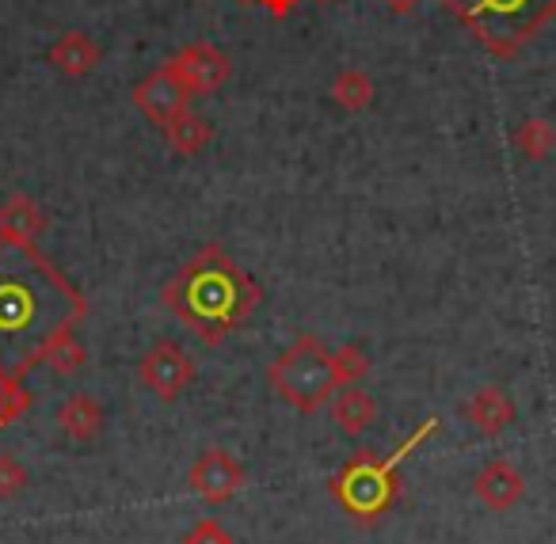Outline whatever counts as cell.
I'll use <instances>...</instances> for the list:
<instances>
[{
    "label": "cell",
    "instance_id": "277c9868",
    "mask_svg": "<svg viewBox=\"0 0 556 544\" xmlns=\"http://www.w3.org/2000/svg\"><path fill=\"white\" fill-rule=\"evenodd\" d=\"M439 427H442L439 419H424L416 427V434H408L393 453H386L381 460L374 457V453H358V457H351L348 465L332 476V498L355 521L374 526L381 514L393 510L396 495H401V480H396V472H401L404 457H408L424 438L439 434Z\"/></svg>",
    "mask_w": 556,
    "mask_h": 544
},
{
    "label": "cell",
    "instance_id": "ac0fdd59",
    "mask_svg": "<svg viewBox=\"0 0 556 544\" xmlns=\"http://www.w3.org/2000/svg\"><path fill=\"white\" fill-rule=\"evenodd\" d=\"M374 80L366 77L363 69H343V73H336V80H332V100L340 103L343 111H351V115H358V111H366L374 103Z\"/></svg>",
    "mask_w": 556,
    "mask_h": 544
},
{
    "label": "cell",
    "instance_id": "cb8c5ba5",
    "mask_svg": "<svg viewBox=\"0 0 556 544\" xmlns=\"http://www.w3.org/2000/svg\"><path fill=\"white\" fill-rule=\"evenodd\" d=\"M255 4H260L270 20H287V16H294V9L302 0H255Z\"/></svg>",
    "mask_w": 556,
    "mask_h": 544
},
{
    "label": "cell",
    "instance_id": "7402d4cb",
    "mask_svg": "<svg viewBox=\"0 0 556 544\" xmlns=\"http://www.w3.org/2000/svg\"><path fill=\"white\" fill-rule=\"evenodd\" d=\"M31 404V392L24 389V381H12V377H0V430L16 422L20 415Z\"/></svg>",
    "mask_w": 556,
    "mask_h": 544
},
{
    "label": "cell",
    "instance_id": "603a6c76",
    "mask_svg": "<svg viewBox=\"0 0 556 544\" xmlns=\"http://www.w3.org/2000/svg\"><path fill=\"white\" fill-rule=\"evenodd\" d=\"M179 544H237V536H232L217 518H202V521H194V526L187 529Z\"/></svg>",
    "mask_w": 556,
    "mask_h": 544
},
{
    "label": "cell",
    "instance_id": "d6986e66",
    "mask_svg": "<svg viewBox=\"0 0 556 544\" xmlns=\"http://www.w3.org/2000/svg\"><path fill=\"white\" fill-rule=\"evenodd\" d=\"M515 149L526 156V161H545L556 149V130L545 123V118H526L515 130Z\"/></svg>",
    "mask_w": 556,
    "mask_h": 544
},
{
    "label": "cell",
    "instance_id": "4fadbf2b",
    "mask_svg": "<svg viewBox=\"0 0 556 544\" xmlns=\"http://www.w3.org/2000/svg\"><path fill=\"white\" fill-rule=\"evenodd\" d=\"M328 415H332V422L348 438H363L374 427V419H378V400L366 389H358V384H348V389H340L332 396Z\"/></svg>",
    "mask_w": 556,
    "mask_h": 544
},
{
    "label": "cell",
    "instance_id": "ffe728a7",
    "mask_svg": "<svg viewBox=\"0 0 556 544\" xmlns=\"http://www.w3.org/2000/svg\"><path fill=\"white\" fill-rule=\"evenodd\" d=\"M27 483H31V472H27L24 460L12 457V453H0V503L20 498L27 491Z\"/></svg>",
    "mask_w": 556,
    "mask_h": 544
},
{
    "label": "cell",
    "instance_id": "9a60e30c",
    "mask_svg": "<svg viewBox=\"0 0 556 544\" xmlns=\"http://www.w3.org/2000/svg\"><path fill=\"white\" fill-rule=\"evenodd\" d=\"M47 214L35 199L27 194H12L4 206H0V237L16 240V244H35V240L47 232Z\"/></svg>",
    "mask_w": 556,
    "mask_h": 544
},
{
    "label": "cell",
    "instance_id": "7c38bea8",
    "mask_svg": "<svg viewBox=\"0 0 556 544\" xmlns=\"http://www.w3.org/2000/svg\"><path fill=\"white\" fill-rule=\"evenodd\" d=\"M462 415L469 419V427H477V434L495 438L515 422V404H510V396L503 389L484 384V389H477L469 400H465Z\"/></svg>",
    "mask_w": 556,
    "mask_h": 544
},
{
    "label": "cell",
    "instance_id": "2e32d148",
    "mask_svg": "<svg viewBox=\"0 0 556 544\" xmlns=\"http://www.w3.org/2000/svg\"><path fill=\"white\" fill-rule=\"evenodd\" d=\"M161 134H164V141L172 146V153H179V156H199L202 149L210 146V138H214L210 123L194 115V111H184V115H176L168 126H161Z\"/></svg>",
    "mask_w": 556,
    "mask_h": 544
},
{
    "label": "cell",
    "instance_id": "d4e9b609",
    "mask_svg": "<svg viewBox=\"0 0 556 544\" xmlns=\"http://www.w3.org/2000/svg\"><path fill=\"white\" fill-rule=\"evenodd\" d=\"M381 4H386L393 16H412V12H416L424 0H381Z\"/></svg>",
    "mask_w": 556,
    "mask_h": 544
},
{
    "label": "cell",
    "instance_id": "3957f363",
    "mask_svg": "<svg viewBox=\"0 0 556 544\" xmlns=\"http://www.w3.org/2000/svg\"><path fill=\"white\" fill-rule=\"evenodd\" d=\"M495 58H515L556 20V0H439Z\"/></svg>",
    "mask_w": 556,
    "mask_h": 544
},
{
    "label": "cell",
    "instance_id": "8fae6325",
    "mask_svg": "<svg viewBox=\"0 0 556 544\" xmlns=\"http://www.w3.org/2000/svg\"><path fill=\"white\" fill-rule=\"evenodd\" d=\"M54 419H58V430H62L70 442L88 445L103 434L108 415H103V404L92 396V392H73V396H65L62 404H58Z\"/></svg>",
    "mask_w": 556,
    "mask_h": 544
},
{
    "label": "cell",
    "instance_id": "9c48e42d",
    "mask_svg": "<svg viewBox=\"0 0 556 544\" xmlns=\"http://www.w3.org/2000/svg\"><path fill=\"white\" fill-rule=\"evenodd\" d=\"M130 100H134V107H138L141 115H146L149 123H153L156 130H161V126H168L176 115L191 111V100H194V96L187 92V88L179 85V80L172 77V73L161 65L156 73H149V77H141L138 85H134Z\"/></svg>",
    "mask_w": 556,
    "mask_h": 544
},
{
    "label": "cell",
    "instance_id": "30bf717a",
    "mask_svg": "<svg viewBox=\"0 0 556 544\" xmlns=\"http://www.w3.org/2000/svg\"><path fill=\"white\" fill-rule=\"evenodd\" d=\"M472 495L480 498V506L492 514H507L522 503L526 495V476L518 472L510 460H488L477 476H472Z\"/></svg>",
    "mask_w": 556,
    "mask_h": 544
},
{
    "label": "cell",
    "instance_id": "484cf974",
    "mask_svg": "<svg viewBox=\"0 0 556 544\" xmlns=\"http://www.w3.org/2000/svg\"><path fill=\"white\" fill-rule=\"evenodd\" d=\"M317 4H332V0H317Z\"/></svg>",
    "mask_w": 556,
    "mask_h": 544
},
{
    "label": "cell",
    "instance_id": "e0dca14e",
    "mask_svg": "<svg viewBox=\"0 0 556 544\" xmlns=\"http://www.w3.org/2000/svg\"><path fill=\"white\" fill-rule=\"evenodd\" d=\"M85 362H88L85 343H80L73 331H65V336L50 339L47 351H42V358H39V366H50L58 377H77L80 369H85Z\"/></svg>",
    "mask_w": 556,
    "mask_h": 544
},
{
    "label": "cell",
    "instance_id": "7a4b0ae2",
    "mask_svg": "<svg viewBox=\"0 0 556 544\" xmlns=\"http://www.w3.org/2000/svg\"><path fill=\"white\" fill-rule=\"evenodd\" d=\"M161 301L202 343L222 346L255 316V308L263 305V290L244 267L225 255V248L206 244L164 282Z\"/></svg>",
    "mask_w": 556,
    "mask_h": 544
},
{
    "label": "cell",
    "instance_id": "44dd1931",
    "mask_svg": "<svg viewBox=\"0 0 556 544\" xmlns=\"http://www.w3.org/2000/svg\"><path fill=\"white\" fill-rule=\"evenodd\" d=\"M336 354V374H340V384L348 389V384H358L366 374H370V358H366V351L358 343H343Z\"/></svg>",
    "mask_w": 556,
    "mask_h": 544
},
{
    "label": "cell",
    "instance_id": "6da1fadb",
    "mask_svg": "<svg viewBox=\"0 0 556 544\" xmlns=\"http://www.w3.org/2000/svg\"><path fill=\"white\" fill-rule=\"evenodd\" d=\"M85 316V293L39 252V244L0 237V377L24 381L50 339L73 331Z\"/></svg>",
    "mask_w": 556,
    "mask_h": 544
},
{
    "label": "cell",
    "instance_id": "ba28073f",
    "mask_svg": "<svg viewBox=\"0 0 556 544\" xmlns=\"http://www.w3.org/2000/svg\"><path fill=\"white\" fill-rule=\"evenodd\" d=\"M248 472L229 450H206L187 468V488L210 506H225L244 491Z\"/></svg>",
    "mask_w": 556,
    "mask_h": 544
},
{
    "label": "cell",
    "instance_id": "5b68a950",
    "mask_svg": "<svg viewBox=\"0 0 556 544\" xmlns=\"http://www.w3.org/2000/svg\"><path fill=\"white\" fill-rule=\"evenodd\" d=\"M267 384L298 415H317L343 389L340 374H336V354L317 336H298L278 354L267 366Z\"/></svg>",
    "mask_w": 556,
    "mask_h": 544
},
{
    "label": "cell",
    "instance_id": "52a82bcc",
    "mask_svg": "<svg viewBox=\"0 0 556 544\" xmlns=\"http://www.w3.org/2000/svg\"><path fill=\"white\" fill-rule=\"evenodd\" d=\"M164 69H168L191 96H214L217 88L229 85L232 58L225 54V50L210 47V42H191V47L176 50V54L164 62Z\"/></svg>",
    "mask_w": 556,
    "mask_h": 544
},
{
    "label": "cell",
    "instance_id": "8992f818",
    "mask_svg": "<svg viewBox=\"0 0 556 544\" xmlns=\"http://www.w3.org/2000/svg\"><path fill=\"white\" fill-rule=\"evenodd\" d=\"M138 384L149 392V396L161 400V404H176V400L194 384L191 354H187L179 343H172V339H161V343H153L138 358Z\"/></svg>",
    "mask_w": 556,
    "mask_h": 544
},
{
    "label": "cell",
    "instance_id": "5bb4252c",
    "mask_svg": "<svg viewBox=\"0 0 556 544\" xmlns=\"http://www.w3.org/2000/svg\"><path fill=\"white\" fill-rule=\"evenodd\" d=\"M103 50L96 47L92 39H88L85 31H65L54 39V47L47 50V62L54 65L58 73H65V77H88V73L100 65Z\"/></svg>",
    "mask_w": 556,
    "mask_h": 544
}]
</instances>
